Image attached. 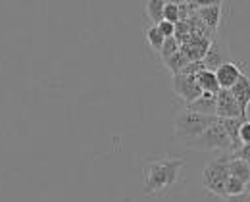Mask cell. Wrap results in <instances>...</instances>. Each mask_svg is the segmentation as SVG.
<instances>
[{
    "mask_svg": "<svg viewBox=\"0 0 250 202\" xmlns=\"http://www.w3.org/2000/svg\"><path fill=\"white\" fill-rule=\"evenodd\" d=\"M164 6H166V0H146V16L150 21H154V25L158 21H162Z\"/></svg>",
    "mask_w": 250,
    "mask_h": 202,
    "instance_id": "obj_16",
    "label": "cell"
},
{
    "mask_svg": "<svg viewBox=\"0 0 250 202\" xmlns=\"http://www.w3.org/2000/svg\"><path fill=\"white\" fill-rule=\"evenodd\" d=\"M216 118H241V108L229 89H219L216 93Z\"/></svg>",
    "mask_w": 250,
    "mask_h": 202,
    "instance_id": "obj_6",
    "label": "cell"
},
{
    "mask_svg": "<svg viewBox=\"0 0 250 202\" xmlns=\"http://www.w3.org/2000/svg\"><path fill=\"white\" fill-rule=\"evenodd\" d=\"M185 166L183 158H158L148 162L143 169L145 179V193L146 195H158L169 187H173L179 181L181 169Z\"/></svg>",
    "mask_w": 250,
    "mask_h": 202,
    "instance_id": "obj_1",
    "label": "cell"
},
{
    "mask_svg": "<svg viewBox=\"0 0 250 202\" xmlns=\"http://www.w3.org/2000/svg\"><path fill=\"white\" fill-rule=\"evenodd\" d=\"M229 158H231V154L229 152H223L216 160L208 162L204 171H202V185H204V189L208 193H212L214 197H219V199L225 197L223 185H225V181L229 177V171H227Z\"/></svg>",
    "mask_w": 250,
    "mask_h": 202,
    "instance_id": "obj_4",
    "label": "cell"
},
{
    "mask_svg": "<svg viewBox=\"0 0 250 202\" xmlns=\"http://www.w3.org/2000/svg\"><path fill=\"white\" fill-rule=\"evenodd\" d=\"M187 4L194 6V8H202V6H212V4H221L223 0H185Z\"/></svg>",
    "mask_w": 250,
    "mask_h": 202,
    "instance_id": "obj_24",
    "label": "cell"
},
{
    "mask_svg": "<svg viewBox=\"0 0 250 202\" xmlns=\"http://www.w3.org/2000/svg\"><path fill=\"white\" fill-rule=\"evenodd\" d=\"M223 202H250V195L249 191L241 193V195H233V197H225Z\"/></svg>",
    "mask_w": 250,
    "mask_h": 202,
    "instance_id": "obj_25",
    "label": "cell"
},
{
    "mask_svg": "<svg viewBox=\"0 0 250 202\" xmlns=\"http://www.w3.org/2000/svg\"><path fill=\"white\" fill-rule=\"evenodd\" d=\"M162 20H166V21H169V23H177V21H179V6H177V4H167V2H166Z\"/></svg>",
    "mask_w": 250,
    "mask_h": 202,
    "instance_id": "obj_19",
    "label": "cell"
},
{
    "mask_svg": "<svg viewBox=\"0 0 250 202\" xmlns=\"http://www.w3.org/2000/svg\"><path fill=\"white\" fill-rule=\"evenodd\" d=\"M223 191H225V197H233V195H241V193L249 191V185L243 183L241 179L229 175L227 181H225V185H223ZM225 197H223V199H225Z\"/></svg>",
    "mask_w": 250,
    "mask_h": 202,
    "instance_id": "obj_14",
    "label": "cell"
},
{
    "mask_svg": "<svg viewBox=\"0 0 250 202\" xmlns=\"http://www.w3.org/2000/svg\"><path fill=\"white\" fill-rule=\"evenodd\" d=\"M239 141L243 144H250V121H243L241 129H239Z\"/></svg>",
    "mask_w": 250,
    "mask_h": 202,
    "instance_id": "obj_23",
    "label": "cell"
},
{
    "mask_svg": "<svg viewBox=\"0 0 250 202\" xmlns=\"http://www.w3.org/2000/svg\"><path fill=\"white\" fill-rule=\"evenodd\" d=\"M177 50H179V42H177L173 37H167V39L164 40V44H162V48H160V52H158V54H160V56H162V60L166 62V60H167L169 56H173Z\"/></svg>",
    "mask_w": 250,
    "mask_h": 202,
    "instance_id": "obj_18",
    "label": "cell"
},
{
    "mask_svg": "<svg viewBox=\"0 0 250 202\" xmlns=\"http://www.w3.org/2000/svg\"><path fill=\"white\" fill-rule=\"evenodd\" d=\"M196 18L216 33L219 21H221V4H212V6H202V8H196Z\"/></svg>",
    "mask_w": 250,
    "mask_h": 202,
    "instance_id": "obj_10",
    "label": "cell"
},
{
    "mask_svg": "<svg viewBox=\"0 0 250 202\" xmlns=\"http://www.w3.org/2000/svg\"><path fill=\"white\" fill-rule=\"evenodd\" d=\"M167 4H177V6H181V4H185V0H166Z\"/></svg>",
    "mask_w": 250,
    "mask_h": 202,
    "instance_id": "obj_26",
    "label": "cell"
},
{
    "mask_svg": "<svg viewBox=\"0 0 250 202\" xmlns=\"http://www.w3.org/2000/svg\"><path fill=\"white\" fill-rule=\"evenodd\" d=\"M171 89H173V93L179 99L185 101V104L192 102L194 99H198L202 95L200 87L196 85L194 75H187V73H175L173 75V81H171Z\"/></svg>",
    "mask_w": 250,
    "mask_h": 202,
    "instance_id": "obj_5",
    "label": "cell"
},
{
    "mask_svg": "<svg viewBox=\"0 0 250 202\" xmlns=\"http://www.w3.org/2000/svg\"><path fill=\"white\" fill-rule=\"evenodd\" d=\"M227 171H229L231 177H237V179H241L243 183L249 185V181H250L249 162L239 160V158H229V162H227Z\"/></svg>",
    "mask_w": 250,
    "mask_h": 202,
    "instance_id": "obj_13",
    "label": "cell"
},
{
    "mask_svg": "<svg viewBox=\"0 0 250 202\" xmlns=\"http://www.w3.org/2000/svg\"><path fill=\"white\" fill-rule=\"evenodd\" d=\"M204 69V64H202V60H196V62H188L187 66L183 67L179 73H187V75H196L198 71H202Z\"/></svg>",
    "mask_w": 250,
    "mask_h": 202,
    "instance_id": "obj_22",
    "label": "cell"
},
{
    "mask_svg": "<svg viewBox=\"0 0 250 202\" xmlns=\"http://www.w3.org/2000/svg\"><path fill=\"white\" fill-rule=\"evenodd\" d=\"M190 150H198V152H214V150H221V152H231V141L227 133L223 131L219 118L202 133L198 135L194 141H190L185 144Z\"/></svg>",
    "mask_w": 250,
    "mask_h": 202,
    "instance_id": "obj_3",
    "label": "cell"
},
{
    "mask_svg": "<svg viewBox=\"0 0 250 202\" xmlns=\"http://www.w3.org/2000/svg\"><path fill=\"white\" fill-rule=\"evenodd\" d=\"M229 93L233 95V99L237 101L239 108H241V118L245 121H249V104H250V81H249V75L245 73L231 89Z\"/></svg>",
    "mask_w": 250,
    "mask_h": 202,
    "instance_id": "obj_7",
    "label": "cell"
},
{
    "mask_svg": "<svg viewBox=\"0 0 250 202\" xmlns=\"http://www.w3.org/2000/svg\"><path fill=\"white\" fill-rule=\"evenodd\" d=\"M216 120H218L216 116H200V114L183 110L173 120L175 139L179 142H183V144H188L190 141H194L204 129H208Z\"/></svg>",
    "mask_w": 250,
    "mask_h": 202,
    "instance_id": "obj_2",
    "label": "cell"
},
{
    "mask_svg": "<svg viewBox=\"0 0 250 202\" xmlns=\"http://www.w3.org/2000/svg\"><path fill=\"white\" fill-rule=\"evenodd\" d=\"M229 154H231V158H239V160H245V162H249V158H250V144H241L239 148L231 150Z\"/></svg>",
    "mask_w": 250,
    "mask_h": 202,
    "instance_id": "obj_21",
    "label": "cell"
},
{
    "mask_svg": "<svg viewBox=\"0 0 250 202\" xmlns=\"http://www.w3.org/2000/svg\"><path fill=\"white\" fill-rule=\"evenodd\" d=\"M164 64H166V67L171 71V75H175V73H179L183 67L187 66L188 58L183 54V52H181V50H177V52H175L173 56H169V58H167Z\"/></svg>",
    "mask_w": 250,
    "mask_h": 202,
    "instance_id": "obj_15",
    "label": "cell"
},
{
    "mask_svg": "<svg viewBox=\"0 0 250 202\" xmlns=\"http://www.w3.org/2000/svg\"><path fill=\"white\" fill-rule=\"evenodd\" d=\"M146 40H148V44H150V48L154 50V52H160V48H162V44H164V37L160 35V31L156 29V25H150L146 31Z\"/></svg>",
    "mask_w": 250,
    "mask_h": 202,
    "instance_id": "obj_17",
    "label": "cell"
},
{
    "mask_svg": "<svg viewBox=\"0 0 250 202\" xmlns=\"http://www.w3.org/2000/svg\"><path fill=\"white\" fill-rule=\"evenodd\" d=\"M156 29L160 31V35H162L164 39H167V37H173V29H175V23H169V21L162 20V21H158V23H156Z\"/></svg>",
    "mask_w": 250,
    "mask_h": 202,
    "instance_id": "obj_20",
    "label": "cell"
},
{
    "mask_svg": "<svg viewBox=\"0 0 250 202\" xmlns=\"http://www.w3.org/2000/svg\"><path fill=\"white\" fill-rule=\"evenodd\" d=\"M188 112L200 114V116H216V95L214 93H202L198 99L187 104Z\"/></svg>",
    "mask_w": 250,
    "mask_h": 202,
    "instance_id": "obj_9",
    "label": "cell"
},
{
    "mask_svg": "<svg viewBox=\"0 0 250 202\" xmlns=\"http://www.w3.org/2000/svg\"><path fill=\"white\" fill-rule=\"evenodd\" d=\"M214 73H216V79H218L219 89H231V87H233V85L243 77L241 67L237 66L235 62H231V60L223 62V64H221Z\"/></svg>",
    "mask_w": 250,
    "mask_h": 202,
    "instance_id": "obj_8",
    "label": "cell"
},
{
    "mask_svg": "<svg viewBox=\"0 0 250 202\" xmlns=\"http://www.w3.org/2000/svg\"><path fill=\"white\" fill-rule=\"evenodd\" d=\"M223 62H227L225 58V52L219 48L218 42H212L202 58V64H204V69H210V71H216Z\"/></svg>",
    "mask_w": 250,
    "mask_h": 202,
    "instance_id": "obj_11",
    "label": "cell"
},
{
    "mask_svg": "<svg viewBox=\"0 0 250 202\" xmlns=\"http://www.w3.org/2000/svg\"><path fill=\"white\" fill-rule=\"evenodd\" d=\"M194 79H196V85L200 87L202 93H214V95H216V93L219 91L216 73L210 71V69H202V71H198V73L194 75Z\"/></svg>",
    "mask_w": 250,
    "mask_h": 202,
    "instance_id": "obj_12",
    "label": "cell"
}]
</instances>
